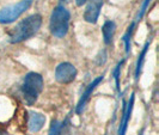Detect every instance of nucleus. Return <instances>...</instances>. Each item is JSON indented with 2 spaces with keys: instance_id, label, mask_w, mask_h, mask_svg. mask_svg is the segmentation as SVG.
Instances as JSON below:
<instances>
[{
  "instance_id": "nucleus-1",
  "label": "nucleus",
  "mask_w": 159,
  "mask_h": 135,
  "mask_svg": "<svg viewBox=\"0 0 159 135\" xmlns=\"http://www.w3.org/2000/svg\"><path fill=\"white\" fill-rule=\"evenodd\" d=\"M42 25V17L41 15H31L23 19L19 24L10 31V42L11 43H20L35 36Z\"/></svg>"
},
{
  "instance_id": "nucleus-2",
  "label": "nucleus",
  "mask_w": 159,
  "mask_h": 135,
  "mask_svg": "<svg viewBox=\"0 0 159 135\" xmlns=\"http://www.w3.org/2000/svg\"><path fill=\"white\" fill-rule=\"evenodd\" d=\"M70 19H71V15L67 8L62 5L56 6L53 10L50 15V20H49V30L52 32V35L57 38L65 37L70 29Z\"/></svg>"
},
{
  "instance_id": "nucleus-3",
  "label": "nucleus",
  "mask_w": 159,
  "mask_h": 135,
  "mask_svg": "<svg viewBox=\"0 0 159 135\" xmlns=\"http://www.w3.org/2000/svg\"><path fill=\"white\" fill-rule=\"evenodd\" d=\"M43 78L39 73L30 72L25 75L22 85V93L28 105H32L39 99V96L43 90Z\"/></svg>"
},
{
  "instance_id": "nucleus-4",
  "label": "nucleus",
  "mask_w": 159,
  "mask_h": 135,
  "mask_svg": "<svg viewBox=\"0 0 159 135\" xmlns=\"http://www.w3.org/2000/svg\"><path fill=\"white\" fill-rule=\"evenodd\" d=\"M32 0H22L15 5H10L0 10V23L10 24L18 19L28 8L31 6Z\"/></svg>"
},
{
  "instance_id": "nucleus-5",
  "label": "nucleus",
  "mask_w": 159,
  "mask_h": 135,
  "mask_svg": "<svg viewBox=\"0 0 159 135\" xmlns=\"http://www.w3.org/2000/svg\"><path fill=\"white\" fill-rule=\"evenodd\" d=\"M77 68L70 62L60 64L55 70V79L60 84H70L77 78Z\"/></svg>"
},
{
  "instance_id": "nucleus-6",
  "label": "nucleus",
  "mask_w": 159,
  "mask_h": 135,
  "mask_svg": "<svg viewBox=\"0 0 159 135\" xmlns=\"http://www.w3.org/2000/svg\"><path fill=\"white\" fill-rule=\"evenodd\" d=\"M86 2L88 5L84 12V19L90 24H96L98 20L101 10L103 7L104 0H88Z\"/></svg>"
},
{
  "instance_id": "nucleus-7",
  "label": "nucleus",
  "mask_w": 159,
  "mask_h": 135,
  "mask_svg": "<svg viewBox=\"0 0 159 135\" xmlns=\"http://www.w3.org/2000/svg\"><path fill=\"white\" fill-rule=\"evenodd\" d=\"M103 78L104 75H99V77H97L90 85H89L88 88H86V90H85V92L81 95V97H80L79 102H78V104H77V108H75V112L78 114V115H80L81 112H83V110H84V108H85V105H86V103L89 102V99H90V97L92 96V92L95 91V88L101 84V81H103Z\"/></svg>"
},
{
  "instance_id": "nucleus-8",
  "label": "nucleus",
  "mask_w": 159,
  "mask_h": 135,
  "mask_svg": "<svg viewBox=\"0 0 159 135\" xmlns=\"http://www.w3.org/2000/svg\"><path fill=\"white\" fill-rule=\"evenodd\" d=\"M134 101H135V95L132 93L128 104L123 106V117H122V121H121V123H120L119 135H126L128 122H129V119H130L132 112H133V108H134Z\"/></svg>"
},
{
  "instance_id": "nucleus-9",
  "label": "nucleus",
  "mask_w": 159,
  "mask_h": 135,
  "mask_svg": "<svg viewBox=\"0 0 159 135\" xmlns=\"http://www.w3.org/2000/svg\"><path fill=\"white\" fill-rule=\"evenodd\" d=\"M46 124V116L41 112L31 111L28 119V127L31 133H37Z\"/></svg>"
},
{
  "instance_id": "nucleus-10",
  "label": "nucleus",
  "mask_w": 159,
  "mask_h": 135,
  "mask_svg": "<svg viewBox=\"0 0 159 135\" xmlns=\"http://www.w3.org/2000/svg\"><path fill=\"white\" fill-rule=\"evenodd\" d=\"M115 31H116V24L114 23L112 20H107L104 23L103 28H102V32H103V38H104V43L108 46L112 42V38H114V35H115Z\"/></svg>"
},
{
  "instance_id": "nucleus-11",
  "label": "nucleus",
  "mask_w": 159,
  "mask_h": 135,
  "mask_svg": "<svg viewBox=\"0 0 159 135\" xmlns=\"http://www.w3.org/2000/svg\"><path fill=\"white\" fill-rule=\"evenodd\" d=\"M150 44H151V40L147 41V42L145 43L143 50H141L140 55L138 57V61H136V66H135V80H138L139 77H140V73H141V70H143V61H145V56L147 54V50H148V48H150Z\"/></svg>"
},
{
  "instance_id": "nucleus-12",
  "label": "nucleus",
  "mask_w": 159,
  "mask_h": 135,
  "mask_svg": "<svg viewBox=\"0 0 159 135\" xmlns=\"http://www.w3.org/2000/svg\"><path fill=\"white\" fill-rule=\"evenodd\" d=\"M134 26H135V22H133L128 26V30L122 37V41L125 42V47H126V54H129V52H130V41H132V34L134 30Z\"/></svg>"
},
{
  "instance_id": "nucleus-13",
  "label": "nucleus",
  "mask_w": 159,
  "mask_h": 135,
  "mask_svg": "<svg viewBox=\"0 0 159 135\" xmlns=\"http://www.w3.org/2000/svg\"><path fill=\"white\" fill-rule=\"evenodd\" d=\"M123 61H121L117 64V66L115 67V70L112 71V75H114V79H115V84H116V90L121 95V88H120V77H121V67H122Z\"/></svg>"
},
{
  "instance_id": "nucleus-14",
  "label": "nucleus",
  "mask_w": 159,
  "mask_h": 135,
  "mask_svg": "<svg viewBox=\"0 0 159 135\" xmlns=\"http://www.w3.org/2000/svg\"><path fill=\"white\" fill-rule=\"evenodd\" d=\"M60 130H61V122H59L57 119H54L52 122V124H50L48 135H59L60 134Z\"/></svg>"
},
{
  "instance_id": "nucleus-15",
  "label": "nucleus",
  "mask_w": 159,
  "mask_h": 135,
  "mask_svg": "<svg viewBox=\"0 0 159 135\" xmlns=\"http://www.w3.org/2000/svg\"><path fill=\"white\" fill-rule=\"evenodd\" d=\"M150 1H151V0H143V6H141V8H140V12L138 13V17H136V20H140V19L145 16V12H146V10H147L148 5H150Z\"/></svg>"
},
{
  "instance_id": "nucleus-16",
  "label": "nucleus",
  "mask_w": 159,
  "mask_h": 135,
  "mask_svg": "<svg viewBox=\"0 0 159 135\" xmlns=\"http://www.w3.org/2000/svg\"><path fill=\"white\" fill-rule=\"evenodd\" d=\"M86 1H88V0H75V4H77V6H83Z\"/></svg>"
},
{
  "instance_id": "nucleus-17",
  "label": "nucleus",
  "mask_w": 159,
  "mask_h": 135,
  "mask_svg": "<svg viewBox=\"0 0 159 135\" xmlns=\"http://www.w3.org/2000/svg\"><path fill=\"white\" fill-rule=\"evenodd\" d=\"M0 135H8V133L6 132V130H4V129L0 128Z\"/></svg>"
},
{
  "instance_id": "nucleus-18",
  "label": "nucleus",
  "mask_w": 159,
  "mask_h": 135,
  "mask_svg": "<svg viewBox=\"0 0 159 135\" xmlns=\"http://www.w3.org/2000/svg\"><path fill=\"white\" fill-rule=\"evenodd\" d=\"M62 1H68V0H62Z\"/></svg>"
}]
</instances>
